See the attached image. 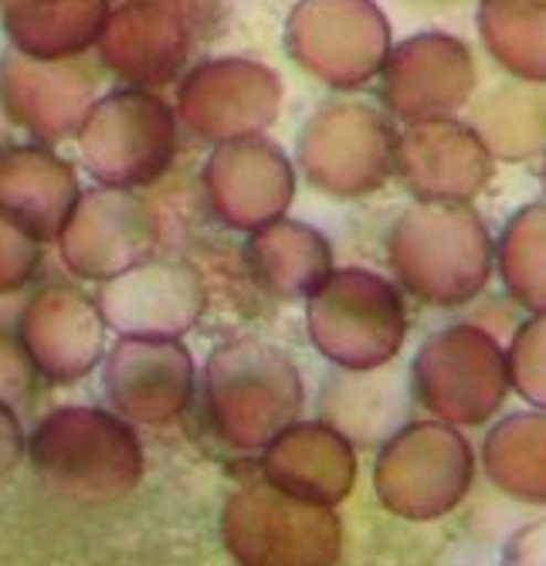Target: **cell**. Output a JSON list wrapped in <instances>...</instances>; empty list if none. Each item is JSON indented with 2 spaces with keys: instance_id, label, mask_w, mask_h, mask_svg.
<instances>
[{
  "instance_id": "6da1fadb",
  "label": "cell",
  "mask_w": 546,
  "mask_h": 566,
  "mask_svg": "<svg viewBox=\"0 0 546 566\" xmlns=\"http://www.w3.org/2000/svg\"><path fill=\"white\" fill-rule=\"evenodd\" d=\"M28 461L62 499L103 505L139 489L146 451L136 424L116 410L69 403L44 415L28 434Z\"/></svg>"
},
{
  "instance_id": "7a4b0ae2",
  "label": "cell",
  "mask_w": 546,
  "mask_h": 566,
  "mask_svg": "<svg viewBox=\"0 0 546 566\" xmlns=\"http://www.w3.org/2000/svg\"><path fill=\"white\" fill-rule=\"evenodd\" d=\"M306 387L292 356L262 339H234L204 367V410L214 434L238 451H265L300 421Z\"/></svg>"
},
{
  "instance_id": "3957f363",
  "label": "cell",
  "mask_w": 546,
  "mask_h": 566,
  "mask_svg": "<svg viewBox=\"0 0 546 566\" xmlns=\"http://www.w3.org/2000/svg\"><path fill=\"white\" fill-rule=\"evenodd\" d=\"M221 539L238 566H336L343 549L329 505L303 502L265 479L228 495Z\"/></svg>"
},
{
  "instance_id": "277c9868",
  "label": "cell",
  "mask_w": 546,
  "mask_h": 566,
  "mask_svg": "<svg viewBox=\"0 0 546 566\" xmlns=\"http://www.w3.org/2000/svg\"><path fill=\"white\" fill-rule=\"evenodd\" d=\"M475 454L469 438L444 421H411L377 451L374 489L393 516L431 523L472 492Z\"/></svg>"
},
{
  "instance_id": "5b68a950",
  "label": "cell",
  "mask_w": 546,
  "mask_h": 566,
  "mask_svg": "<svg viewBox=\"0 0 546 566\" xmlns=\"http://www.w3.org/2000/svg\"><path fill=\"white\" fill-rule=\"evenodd\" d=\"M411 387L438 421L475 428L500 415L510 394V364L495 339L475 329H449L421 346Z\"/></svg>"
},
{
  "instance_id": "8992f818",
  "label": "cell",
  "mask_w": 546,
  "mask_h": 566,
  "mask_svg": "<svg viewBox=\"0 0 546 566\" xmlns=\"http://www.w3.org/2000/svg\"><path fill=\"white\" fill-rule=\"evenodd\" d=\"M309 336L343 370H380L405 339L401 302L367 275H339L313 292Z\"/></svg>"
},
{
  "instance_id": "52a82bcc",
  "label": "cell",
  "mask_w": 546,
  "mask_h": 566,
  "mask_svg": "<svg viewBox=\"0 0 546 566\" xmlns=\"http://www.w3.org/2000/svg\"><path fill=\"white\" fill-rule=\"evenodd\" d=\"M82 153L92 177L109 187L157 180L174 160V119L146 92L106 95L82 123Z\"/></svg>"
},
{
  "instance_id": "ba28073f",
  "label": "cell",
  "mask_w": 546,
  "mask_h": 566,
  "mask_svg": "<svg viewBox=\"0 0 546 566\" xmlns=\"http://www.w3.org/2000/svg\"><path fill=\"white\" fill-rule=\"evenodd\" d=\"M103 394L109 410L136 428L170 424L197 394L193 356L180 339L123 336L103 356Z\"/></svg>"
},
{
  "instance_id": "9c48e42d",
  "label": "cell",
  "mask_w": 546,
  "mask_h": 566,
  "mask_svg": "<svg viewBox=\"0 0 546 566\" xmlns=\"http://www.w3.org/2000/svg\"><path fill=\"white\" fill-rule=\"evenodd\" d=\"M65 265L82 279H116L139 265L157 244V218L119 187L85 190L59 234Z\"/></svg>"
},
{
  "instance_id": "30bf717a",
  "label": "cell",
  "mask_w": 546,
  "mask_h": 566,
  "mask_svg": "<svg viewBox=\"0 0 546 566\" xmlns=\"http://www.w3.org/2000/svg\"><path fill=\"white\" fill-rule=\"evenodd\" d=\"M98 313L119 336L180 339L201 319L208 295L193 269L177 262H139L98 292Z\"/></svg>"
},
{
  "instance_id": "8fae6325",
  "label": "cell",
  "mask_w": 546,
  "mask_h": 566,
  "mask_svg": "<svg viewBox=\"0 0 546 566\" xmlns=\"http://www.w3.org/2000/svg\"><path fill=\"white\" fill-rule=\"evenodd\" d=\"M106 329L98 305L72 285L38 292L18 323L34 370L52 384H75L103 367Z\"/></svg>"
},
{
  "instance_id": "7c38bea8",
  "label": "cell",
  "mask_w": 546,
  "mask_h": 566,
  "mask_svg": "<svg viewBox=\"0 0 546 566\" xmlns=\"http://www.w3.org/2000/svg\"><path fill=\"white\" fill-rule=\"evenodd\" d=\"M262 479L303 502L333 509L354 492L357 444L326 421H295L262 451Z\"/></svg>"
},
{
  "instance_id": "4fadbf2b",
  "label": "cell",
  "mask_w": 546,
  "mask_h": 566,
  "mask_svg": "<svg viewBox=\"0 0 546 566\" xmlns=\"http://www.w3.org/2000/svg\"><path fill=\"white\" fill-rule=\"evenodd\" d=\"M78 180L65 160L44 149H8L0 157V221L28 238L55 241L78 203Z\"/></svg>"
},
{
  "instance_id": "5bb4252c",
  "label": "cell",
  "mask_w": 546,
  "mask_h": 566,
  "mask_svg": "<svg viewBox=\"0 0 546 566\" xmlns=\"http://www.w3.org/2000/svg\"><path fill=\"white\" fill-rule=\"evenodd\" d=\"M482 461L503 495L546 505V410H519L489 428Z\"/></svg>"
},
{
  "instance_id": "9a60e30c",
  "label": "cell",
  "mask_w": 546,
  "mask_h": 566,
  "mask_svg": "<svg viewBox=\"0 0 546 566\" xmlns=\"http://www.w3.org/2000/svg\"><path fill=\"white\" fill-rule=\"evenodd\" d=\"M109 11L103 0H14L8 11L11 38L24 55L55 62L103 34Z\"/></svg>"
},
{
  "instance_id": "2e32d148",
  "label": "cell",
  "mask_w": 546,
  "mask_h": 566,
  "mask_svg": "<svg viewBox=\"0 0 546 566\" xmlns=\"http://www.w3.org/2000/svg\"><path fill=\"white\" fill-rule=\"evenodd\" d=\"M313 238V231H303V244ZM295 244V251L285 248V234L282 231H269L252 244V262L259 269V275L269 282L272 292L279 295H306L323 282V259L316 248H303Z\"/></svg>"
},
{
  "instance_id": "e0dca14e",
  "label": "cell",
  "mask_w": 546,
  "mask_h": 566,
  "mask_svg": "<svg viewBox=\"0 0 546 566\" xmlns=\"http://www.w3.org/2000/svg\"><path fill=\"white\" fill-rule=\"evenodd\" d=\"M510 364V387H516V394L536 407L546 410V319L529 323L513 346Z\"/></svg>"
},
{
  "instance_id": "ac0fdd59",
  "label": "cell",
  "mask_w": 546,
  "mask_h": 566,
  "mask_svg": "<svg viewBox=\"0 0 546 566\" xmlns=\"http://www.w3.org/2000/svg\"><path fill=\"white\" fill-rule=\"evenodd\" d=\"M38 269V241L0 221V292L21 289Z\"/></svg>"
},
{
  "instance_id": "d6986e66",
  "label": "cell",
  "mask_w": 546,
  "mask_h": 566,
  "mask_svg": "<svg viewBox=\"0 0 546 566\" xmlns=\"http://www.w3.org/2000/svg\"><path fill=\"white\" fill-rule=\"evenodd\" d=\"M34 364L21 343V336H8L0 333V400L18 407L21 400H28L31 387H34Z\"/></svg>"
},
{
  "instance_id": "ffe728a7",
  "label": "cell",
  "mask_w": 546,
  "mask_h": 566,
  "mask_svg": "<svg viewBox=\"0 0 546 566\" xmlns=\"http://www.w3.org/2000/svg\"><path fill=\"white\" fill-rule=\"evenodd\" d=\"M503 566H546V520H536L506 539Z\"/></svg>"
},
{
  "instance_id": "44dd1931",
  "label": "cell",
  "mask_w": 546,
  "mask_h": 566,
  "mask_svg": "<svg viewBox=\"0 0 546 566\" xmlns=\"http://www.w3.org/2000/svg\"><path fill=\"white\" fill-rule=\"evenodd\" d=\"M24 458H28V431L14 415V407L0 400V479L11 475Z\"/></svg>"
}]
</instances>
